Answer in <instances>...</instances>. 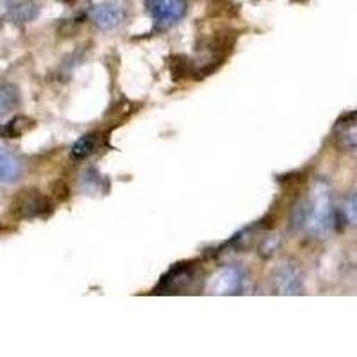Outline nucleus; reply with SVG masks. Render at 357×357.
Listing matches in <instances>:
<instances>
[{
	"label": "nucleus",
	"instance_id": "1a4fd4ad",
	"mask_svg": "<svg viewBox=\"0 0 357 357\" xmlns=\"http://www.w3.org/2000/svg\"><path fill=\"white\" fill-rule=\"evenodd\" d=\"M20 175V162L0 146V181L13 183Z\"/></svg>",
	"mask_w": 357,
	"mask_h": 357
},
{
	"label": "nucleus",
	"instance_id": "20e7f679",
	"mask_svg": "<svg viewBox=\"0 0 357 357\" xmlns=\"http://www.w3.org/2000/svg\"><path fill=\"white\" fill-rule=\"evenodd\" d=\"M13 209L20 218H36V216L49 215L52 206L40 191L36 190H27L22 191L20 195L15 199Z\"/></svg>",
	"mask_w": 357,
	"mask_h": 357
},
{
	"label": "nucleus",
	"instance_id": "f03ea898",
	"mask_svg": "<svg viewBox=\"0 0 357 357\" xmlns=\"http://www.w3.org/2000/svg\"><path fill=\"white\" fill-rule=\"evenodd\" d=\"M186 0H149L146 9L154 18L155 27L168 29L186 15Z\"/></svg>",
	"mask_w": 357,
	"mask_h": 357
},
{
	"label": "nucleus",
	"instance_id": "f257e3e1",
	"mask_svg": "<svg viewBox=\"0 0 357 357\" xmlns=\"http://www.w3.org/2000/svg\"><path fill=\"white\" fill-rule=\"evenodd\" d=\"M309 202L305 225L309 234L314 238H327L334 229V206L329 186L325 183H317L312 188Z\"/></svg>",
	"mask_w": 357,
	"mask_h": 357
},
{
	"label": "nucleus",
	"instance_id": "423d86ee",
	"mask_svg": "<svg viewBox=\"0 0 357 357\" xmlns=\"http://www.w3.org/2000/svg\"><path fill=\"white\" fill-rule=\"evenodd\" d=\"M273 286L279 291V295H301V273L295 266H288V264L277 268L275 273H273Z\"/></svg>",
	"mask_w": 357,
	"mask_h": 357
},
{
	"label": "nucleus",
	"instance_id": "f8f14e48",
	"mask_svg": "<svg viewBox=\"0 0 357 357\" xmlns=\"http://www.w3.org/2000/svg\"><path fill=\"white\" fill-rule=\"evenodd\" d=\"M343 213H345V218L350 225L357 227V193H354L349 200L345 202L343 207Z\"/></svg>",
	"mask_w": 357,
	"mask_h": 357
},
{
	"label": "nucleus",
	"instance_id": "39448f33",
	"mask_svg": "<svg viewBox=\"0 0 357 357\" xmlns=\"http://www.w3.org/2000/svg\"><path fill=\"white\" fill-rule=\"evenodd\" d=\"M89 18L100 31H113L123 22V9L116 2H102L91 8Z\"/></svg>",
	"mask_w": 357,
	"mask_h": 357
},
{
	"label": "nucleus",
	"instance_id": "9b49d317",
	"mask_svg": "<svg viewBox=\"0 0 357 357\" xmlns=\"http://www.w3.org/2000/svg\"><path fill=\"white\" fill-rule=\"evenodd\" d=\"M31 129H34V122L25 116H17L15 120H11V122H9V126H6L8 138H18V136L29 132Z\"/></svg>",
	"mask_w": 357,
	"mask_h": 357
},
{
	"label": "nucleus",
	"instance_id": "9d476101",
	"mask_svg": "<svg viewBox=\"0 0 357 357\" xmlns=\"http://www.w3.org/2000/svg\"><path fill=\"white\" fill-rule=\"evenodd\" d=\"M97 142H98L97 134H84V136H82V138H79L77 142H75V145L72 146V152H70V155H72V159L89 158V155L97 151Z\"/></svg>",
	"mask_w": 357,
	"mask_h": 357
},
{
	"label": "nucleus",
	"instance_id": "6e6552de",
	"mask_svg": "<svg viewBox=\"0 0 357 357\" xmlns=\"http://www.w3.org/2000/svg\"><path fill=\"white\" fill-rule=\"evenodd\" d=\"M20 104V91L15 84L0 86V116H8Z\"/></svg>",
	"mask_w": 357,
	"mask_h": 357
},
{
	"label": "nucleus",
	"instance_id": "0eeeda50",
	"mask_svg": "<svg viewBox=\"0 0 357 357\" xmlns=\"http://www.w3.org/2000/svg\"><path fill=\"white\" fill-rule=\"evenodd\" d=\"M6 9H8V17L15 24H29L36 20L40 15V6L34 0H8Z\"/></svg>",
	"mask_w": 357,
	"mask_h": 357
},
{
	"label": "nucleus",
	"instance_id": "2eb2a0df",
	"mask_svg": "<svg viewBox=\"0 0 357 357\" xmlns=\"http://www.w3.org/2000/svg\"><path fill=\"white\" fill-rule=\"evenodd\" d=\"M61 2H70V0H61Z\"/></svg>",
	"mask_w": 357,
	"mask_h": 357
},
{
	"label": "nucleus",
	"instance_id": "4468645a",
	"mask_svg": "<svg viewBox=\"0 0 357 357\" xmlns=\"http://www.w3.org/2000/svg\"><path fill=\"white\" fill-rule=\"evenodd\" d=\"M341 143L345 146H357V127H349L341 134Z\"/></svg>",
	"mask_w": 357,
	"mask_h": 357
},
{
	"label": "nucleus",
	"instance_id": "7ed1b4c3",
	"mask_svg": "<svg viewBox=\"0 0 357 357\" xmlns=\"http://www.w3.org/2000/svg\"><path fill=\"white\" fill-rule=\"evenodd\" d=\"M243 289V272L238 266H225L207 282L211 295H238Z\"/></svg>",
	"mask_w": 357,
	"mask_h": 357
},
{
	"label": "nucleus",
	"instance_id": "ddd939ff",
	"mask_svg": "<svg viewBox=\"0 0 357 357\" xmlns=\"http://www.w3.org/2000/svg\"><path fill=\"white\" fill-rule=\"evenodd\" d=\"M277 247H279V238H277L275 234H272V236H266V238H264V241L261 243L259 250L263 256L268 257V256H272L273 252L277 250Z\"/></svg>",
	"mask_w": 357,
	"mask_h": 357
}]
</instances>
